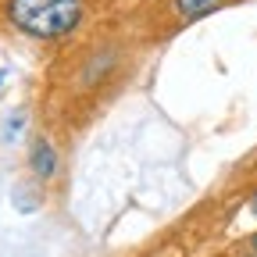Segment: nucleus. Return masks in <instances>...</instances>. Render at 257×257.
I'll return each mask as SVG.
<instances>
[{
  "mask_svg": "<svg viewBox=\"0 0 257 257\" xmlns=\"http://www.w3.org/2000/svg\"><path fill=\"white\" fill-rule=\"evenodd\" d=\"M218 8H221V0H175V15L182 22H197V18H204Z\"/></svg>",
  "mask_w": 257,
  "mask_h": 257,
  "instance_id": "nucleus-3",
  "label": "nucleus"
},
{
  "mask_svg": "<svg viewBox=\"0 0 257 257\" xmlns=\"http://www.w3.org/2000/svg\"><path fill=\"white\" fill-rule=\"evenodd\" d=\"M4 18L32 40H64L82 25L86 0H8Z\"/></svg>",
  "mask_w": 257,
  "mask_h": 257,
  "instance_id": "nucleus-1",
  "label": "nucleus"
},
{
  "mask_svg": "<svg viewBox=\"0 0 257 257\" xmlns=\"http://www.w3.org/2000/svg\"><path fill=\"white\" fill-rule=\"evenodd\" d=\"M246 211H250V214L257 218V193H253V197H250V204H246Z\"/></svg>",
  "mask_w": 257,
  "mask_h": 257,
  "instance_id": "nucleus-4",
  "label": "nucleus"
},
{
  "mask_svg": "<svg viewBox=\"0 0 257 257\" xmlns=\"http://www.w3.org/2000/svg\"><path fill=\"white\" fill-rule=\"evenodd\" d=\"M57 150H54V143L47 140V136H40L36 143H32V150H29V168H32V175L36 179H43V182H50L54 175H57Z\"/></svg>",
  "mask_w": 257,
  "mask_h": 257,
  "instance_id": "nucleus-2",
  "label": "nucleus"
},
{
  "mask_svg": "<svg viewBox=\"0 0 257 257\" xmlns=\"http://www.w3.org/2000/svg\"><path fill=\"white\" fill-rule=\"evenodd\" d=\"M246 243H250V253H253V257H257V232H253V236H250V239H246Z\"/></svg>",
  "mask_w": 257,
  "mask_h": 257,
  "instance_id": "nucleus-5",
  "label": "nucleus"
}]
</instances>
